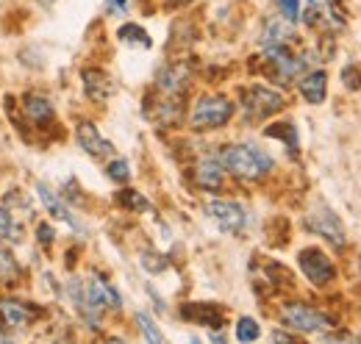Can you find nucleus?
Here are the masks:
<instances>
[{
	"instance_id": "1",
	"label": "nucleus",
	"mask_w": 361,
	"mask_h": 344,
	"mask_svg": "<svg viewBox=\"0 0 361 344\" xmlns=\"http://www.w3.org/2000/svg\"><path fill=\"white\" fill-rule=\"evenodd\" d=\"M217 159H220L223 170H228L231 175H236V178H242V180H259V178L270 175L272 170L270 156L262 147L247 145V142H242V145H226Z\"/></svg>"
},
{
	"instance_id": "2",
	"label": "nucleus",
	"mask_w": 361,
	"mask_h": 344,
	"mask_svg": "<svg viewBox=\"0 0 361 344\" xmlns=\"http://www.w3.org/2000/svg\"><path fill=\"white\" fill-rule=\"evenodd\" d=\"M231 117H233V103L228 100L226 94H203V97L195 100V106L189 111V128H223Z\"/></svg>"
},
{
	"instance_id": "3",
	"label": "nucleus",
	"mask_w": 361,
	"mask_h": 344,
	"mask_svg": "<svg viewBox=\"0 0 361 344\" xmlns=\"http://www.w3.org/2000/svg\"><path fill=\"white\" fill-rule=\"evenodd\" d=\"M281 319L286 328L292 331H300V333H319V331H328L334 328V319L322 311H317L306 302H286L281 305Z\"/></svg>"
},
{
	"instance_id": "4",
	"label": "nucleus",
	"mask_w": 361,
	"mask_h": 344,
	"mask_svg": "<svg viewBox=\"0 0 361 344\" xmlns=\"http://www.w3.org/2000/svg\"><path fill=\"white\" fill-rule=\"evenodd\" d=\"M281 109H283V94L275 89L250 86L242 92V111H245V120H250V123H262Z\"/></svg>"
},
{
	"instance_id": "5",
	"label": "nucleus",
	"mask_w": 361,
	"mask_h": 344,
	"mask_svg": "<svg viewBox=\"0 0 361 344\" xmlns=\"http://www.w3.org/2000/svg\"><path fill=\"white\" fill-rule=\"evenodd\" d=\"M303 23L317 31H339L345 25V17L334 0H309L303 11Z\"/></svg>"
},
{
	"instance_id": "6",
	"label": "nucleus",
	"mask_w": 361,
	"mask_h": 344,
	"mask_svg": "<svg viewBox=\"0 0 361 344\" xmlns=\"http://www.w3.org/2000/svg\"><path fill=\"white\" fill-rule=\"evenodd\" d=\"M298 264H300V272L314 283V286H325L334 281L336 269L331 264V258L325 256L319 247H306L298 253Z\"/></svg>"
},
{
	"instance_id": "7",
	"label": "nucleus",
	"mask_w": 361,
	"mask_h": 344,
	"mask_svg": "<svg viewBox=\"0 0 361 344\" xmlns=\"http://www.w3.org/2000/svg\"><path fill=\"white\" fill-rule=\"evenodd\" d=\"M306 228H309L312 233H317V236L328 239L334 247H345V245H348V239H345V228H342L339 216L334 214L331 209H319V211L306 216Z\"/></svg>"
},
{
	"instance_id": "8",
	"label": "nucleus",
	"mask_w": 361,
	"mask_h": 344,
	"mask_svg": "<svg viewBox=\"0 0 361 344\" xmlns=\"http://www.w3.org/2000/svg\"><path fill=\"white\" fill-rule=\"evenodd\" d=\"M206 214L212 216L220 225V231H226V233H239L245 228V222H247L245 209L239 203H233V200H209L206 203Z\"/></svg>"
},
{
	"instance_id": "9",
	"label": "nucleus",
	"mask_w": 361,
	"mask_h": 344,
	"mask_svg": "<svg viewBox=\"0 0 361 344\" xmlns=\"http://www.w3.org/2000/svg\"><path fill=\"white\" fill-rule=\"evenodd\" d=\"M120 295L111 283H106L103 278H90L87 281V295H84V308L87 314H100L103 308H120Z\"/></svg>"
},
{
	"instance_id": "10",
	"label": "nucleus",
	"mask_w": 361,
	"mask_h": 344,
	"mask_svg": "<svg viewBox=\"0 0 361 344\" xmlns=\"http://www.w3.org/2000/svg\"><path fill=\"white\" fill-rule=\"evenodd\" d=\"M75 139H78V147L84 150V153H90L94 159H106V156H111L114 153V145L109 142V139H103L100 136V130L94 128L92 123H78V128H75Z\"/></svg>"
},
{
	"instance_id": "11",
	"label": "nucleus",
	"mask_w": 361,
	"mask_h": 344,
	"mask_svg": "<svg viewBox=\"0 0 361 344\" xmlns=\"http://www.w3.org/2000/svg\"><path fill=\"white\" fill-rule=\"evenodd\" d=\"M34 189H37V195H39L42 206H45L47 211H50V216H53V219H59V222H67L73 231H84V228H81V222H78V219L73 216V211L64 206V200H61V197H59V195H56V192H53L47 183L37 180V183H34Z\"/></svg>"
},
{
	"instance_id": "12",
	"label": "nucleus",
	"mask_w": 361,
	"mask_h": 344,
	"mask_svg": "<svg viewBox=\"0 0 361 344\" xmlns=\"http://www.w3.org/2000/svg\"><path fill=\"white\" fill-rule=\"evenodd\" d=\"M81 81H84V92H87V97L94 100V103H103V100H109L111 97V92H114V84H111V78H109V73H103V70H84L81 73Z\"/></svg>"
},
{
	"instance_id": "13",
	"label": "nucleus",
	"mask_w": 361,
	"mask_h": 344,
	"mask_svg": "<svg viewBox=\"0 0 361 344\" xmlns=\"http://www.w3.org/2000/svg\"><path fill=\"white\" fill-rule=\"evenodd\" d=\"M195 180H197V186L206 189V192L220 189V186H223V164H220V159H217V156H203V159L197 161Z\"/></svg>"
},
{
	"instance_id": "14",
	"label": "nucleus",
	"mask_w": 361,
	"mask_h": 344,
	"mask_svg": "<svg viewBox=\"0 0 361 344\" xmlns=\"http://www.w3.org/2000/svg\"><path fill=\"white\" fill-rule=\"evenodd\" d=\"M298 89H300V94H303V100H306V103L319 106V103L325 100V92H328V75H325L322 70H312V73L300 75Z\"/></svg>"
},
{
	"instance_id": "15",
	"label": "nucleus",
	"mask_w": 361,
	"mask_h": 344,
	"mask_svg": "<svg viewBox=\"0 0 361 344\" xmlns=\"http://www.w3.org/2000/svg\"><path fill=\"white\" fill-rule=\"evenodd\" d=\"M0 319L6 328H28L31 308H25L20 300H0Z\"/></svg>"
},
{
	"instance_id": "16",
	"label": "nucleus",
	"mask_w": 361,
	"mask_h": 344,
	"mask_svg": "<svg viewBox=\"0 0 361 344\" xmlns=\"http://www.w3.org/2000/svg\"><path fill=\"white\" fill-rule=\"evenodd\" d=\"M183 317H189V319H195L197 325H206V328H223V311H217L212 302L186 305L183 308Z\"/></svg>"
},
{
	"instance_id": "17",
	"label": "nucleus",
	"mask_w": 361,
	"mask_h": 344,
	"mask_svg": "<svg viewBox=\"0 0 361 344\" xmlns=\"http://www.w3.org/2000/svg\"><path fill=\"white\" fill-rule=\"evenodd\" d=\"M186 84V67H180V64H173V67H164L161 73H159V89H164L167 94H176L180 92Z\"/></svg>"
},
{
	"instance_id": "18",
	"label": "nucleus",
	"mask_w": 361,
	"mask_h": 344,
	"mask_svg": "<svg viewBox=\"0 0 361 344\" xmlns=\"http://www.w3.org/2000/svg\"><path fill=\"white\" fill-rule=\"evenodd\" d=\"M292 37V28H289V20H270L264 34H262V44H289Z\"/></svg>"
},
{
	"instance_id": "19",
	"label": "nucleus",
	"mask_w": 361,
	"mask_h": 344,
	"mask_svg": "<svg viewBox=\"0 0 361 344\" xmlns=\"http://www.w3.org/2000/svg\"><path fill=\"white\" fill-rule=\"evenodd\" d=\"M25 114L34 120V123H45L53 117V103L42 97V94H28L25 97Z\"/></svg>"
},
{
	"instance_id": "20",
	"label": "nucleus",
	"mask_w": 361,
	"mask_h": 344,
	"mask_svg": "<svg viewBox=\"0 0 361 344\" xmlns=\"http://www.w3.org/2000/svg\"><path fill=\"white\" fill-rule=\"evenodd\" d=\"M117 37H120V42H131V44H142V47H150V37H147V31L142 28V25H134V23H128V25H123L120 31H117Z\"/></svg>"
},
{
	"instance_id": "21",
	"label": "nucleus",
	"mask_w": 361,
	"mask_h": 344,
	"mask_svg": "<svg viewBox=\"0 0 361 344\" xmlns=\"http://www.w3.org/2000/svg\"><path fill=\"white\" fill-rule=\"evenodd\" d=\"M259 336H262L259 322L253 317H239V322H236V339L239 342H256Z\"/></svg>"
},
{
	"instance_id": "22",
	"label": "nucleus",
	"mask_w": 361,
	"mask_h": 344,
	"mask_svg": "<svg viewBox=\"0 0 361 344\" xmlns=\"http://www.w3.org/2000/svg\"><path fill=\"white\" fill-rule=\"evenodd\" d=\"M136 325H139V331H142L145 342H164L161 331L156 328V322H153V319H150L145 311H139V314H136Z\"/></svg>"
},
{
	"instance_id": "23",
	"label": "nucleus",
	"mask_w": 361,
	"mask_h": 344,
	"mask_svg": "<svg viewBox=\"0 0 361 344\" xmlns=\"http://www.w3.org/2000/svg\"><path fill=\"white\" fill-rule=\"evenodd\" d=\"M106 175H109L114 183H128V178H131V167H128V161H126V159H114V161L106 167Z\"/></svg>"
},
{
	"instance_id": "24",
	"label": "nucleus",
	"mask_w": 361,
	"mask_h": 344,
	"mask_svg": "<svg viewBox=\"0 0 361 344\" xmlns=\"http://www.w3.org/2000/svg\"><path fill=\"white\" fill-rule=\"evenodd\" d=\"M120 203H123L126 209L142 211V214H145V211H150V203H147V200H145V197H142L139 192H134V189H126V192L120 195Z\"/></svg>"
},
{
	"instance_id": "25",
	"label": "nucleus",
	"mask_w": 361,
	"mask_h": 344,
	"mask_svg": "<svg viewBox=\"0 0 361 344\" xmlns=\"http://www.w3.org/2000/svg\"><path fill=\"white\" fill-rule=\"evenodd\" d=\"M0 278H3V283L17 278V264H14V258L8 256L3 247H0Z\"/></svg>"
},
{
	"instance_id": "26",
	"label": "nucleus",
	"mask_w": 361,
	"mask_h": 344,
	"mask_svg": "<svg viewBox=\"0 0 361 344\" xmlns=\"http://www.w3.org/2000/svg\"><path fill=\"white\" fill-rule=\"evenodd\" d=\"M278 8L283 14V20H289V23H295L300 17V0H278Z\"/></svg>"
},
{
	"instance_id": "27",
	"label": "nucleus",
	"mask_w": 361,
	"mask_h": 344,
	"mask_svg": "<svg viewBox=\"0 0 361 344\" xmlns=\"http://www.w3.org/2000/svg\"><path fill=\"white\" fill-rule=\"evenodd\" d=\"M142 266L150 269V272H161V269L167 266V261L161 256H156V253H145V256H142Z\"/></svg>"
},
{
	"instance_id": "28",
	"label": "nucleus",
	"mask_w": 361,
	"mask_h": 344,
	"mask_svg": "<svg viewBox=\"0 0 361 344\" xmlns=\"http://www.w3.org/2000/svg\"><path fill=\"white\" fill-rule=\"evenodd\" d=\"M128 3H131V0H106V11L120 17V14H126V11H128Z\"/></svg>"
},
{
	"instance_id": "29",
	"label": "nucleus",
	"mask_w": 361,
	"mask_h": 344,
	"mask_svg": "<svg viewBox=\"0 0 361 344\" xmlns=\"http://www.w3.org/2000/svg\"><path fill=\"white\" fill-rule=\"evenodd\" d=\"M11 231H14V219H11V214H8L6 209H0V233L8 236Z\"/></svg>"
},
{
	"instance_id": "30",
	"label": "nucleus",
	"mask_w": 361,
	"mask_h": 344,
	"mask_svg": "<svg viewBox=\"0 0 361 344\" xmlns=\"http://www.w3.org/2000/svg\"><path fill=\"white\" fill-rule=\"evenodd\" d=\"M37 233H39V242H42V245H50V242H53V228H50V225H39Z\"/></svg>"
},
{
	"instance_id": "31",
	"label": "nucleus",
	"mask_w": 361,
	"mask_h": 344,
	"mask_svg": "<svg viewBox=\"0 0 361 344\" xmlns=\"http://www.w3.org/2000/svg\"><path fill=\"white\" fill-rule=\"evenodd\" d=\"M272 342H292L289 333H272Z\"/></svg>"
},
{
	"instance_id": "32",
	"label": "nucleus",
	"mask_w": 361,
	"mask_h": 344,
	"mask_svg": "<svg viewBox=\"0 0 361 344\" xmlns=\"http://www.w3.org/2000/svg\"><path fill=\"white\" fill-rule=\"evenodd\" d=\"M0 342H11V333H3L0 331Z\"/></svg>"
}]
</instances>
